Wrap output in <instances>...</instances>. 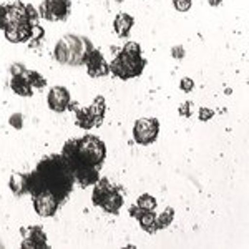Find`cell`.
<instances>
[{
	"mask_svg": "<svg viewBox=\"0 0 249 249\" xmlns=\"http://www.w3.org/2000/svg\"><path fill=\"white\" fill-rule=\"evenodd\" d=\"M96 206H100L103 211L107 213H111V214H116L123 206V195H122V190L118 186H113L110 191L96 203Z\"/></svg>",
	"mask_w": 249,
	"mask_h": 249,
	"instance_id": "cell-13",
	"label": "cell"
},
{
	"mask_svg": "<svg viewBox=\"0 0 249 249\" xmlns=\"http://www.w3.org/2000/svg\"><path fill=\"white\" fill-rule=\"evenodd\" d=\"M12 90L20 96H32L34 93V87H32L29 80V70H25L22 65L12 67Z\"/></svg>",
	"mask_w": 249,
	"mask_h": 249,
	"instance_id": "cell-9",
	"label": "cell"
},
{
	"mask_svg": "<svg viewBox=\"0 0 249 249\" xmlns=\"http://www.w3.org/2000/svg\"><path fill=\"white\" fill-rule=\"evenodd\" d=\"M136 206L142 208L144 211H155L156 208V199L150 195H142L136 201Z\"/></svg>",
	"mask_w": 249,
	"mask_h": 249,
	"instance_id": "cell-19",
	"label": "cell"
},
{
	"mask_svg": "<svg viewBox=\"0 0 249 249\" xmlns=\"http://www.w3.org/2000/svg\"><path fill=\"white\" fill-rule=\"evenodd\" d=\"M133 23H135V20L131 15H128V14H118V17L115 18V23H113V27H115V32L118 34V37H128V34H130V30H131V27H133Z\"/></svg>",
	"mask_w": 249,
	"mask_h": 249,
	"instance_id": "cell-17",
	"label": "cell"
},
{
	"mask_svg": "<svg viewBox=\"0 0 249 249\" xmlns=\"http://www.w3.org/2000/svg\"><path fill=\"white\" fill-rule=\"evenodd\" d=\"M22 248H48L47 236L42 228H30V234L22 241Z\"/></svg>",
	"mask_w": 249,
	"mask_h": 249,
	"instance_id": "cell-15",
	"label": "cell"
},
{
	"mask_svg": "<svg viewBox=\"0 0 249 249\" xmlns=\"http://www.w3.org/2000/svg\"><path fill=\"white\" fill-rule=\"evenodd\" d=\"M47 102L52 111H55V113H63V111H67L68 107H70L71 98L65 87H55L48 91Z\"/></svg>",
	"mask_w": 249,
	"mask_h": 249,
	"instance_id": "cell-11",
	"label": "cell"
},
{
	"mask_svg": "<svg viewBox=\"0 0 249 249\" xmlns=\"http://www.w3.org/2000/svg\"><path fill=\"white\" fill-rule=\"evenodd\" d=\"M37 12L32 5L15 2L12 5H0V29L12 43L29 42L35 32L42 30L37 25Z\"/></svg>",
	"mask_w": 249,
	"mask_h": 249,
	"instance_id": "cell-3",
	"label": "cell"
},
{
	"mask_svg": "<svg viewBox=\"0 0 249 249\" xmlns=\"http://www.w3.org/2000/svg\"><path fill=\"white\" fill-rule=\"evenodd\" d=\"M210 3H211V5H219L221 0H210Z\"/></svg>",
	"mask_w": 249,
	"mask_h": 249,
	"instance_id": "cell-27",
	"label": "cell"
},
{
	"mask_svg": "<svg viewBox=\"0 0 249 249\" xmlns=\"http://www.w3.org/2000/svg\"><path fill=\"white\" fill-rule=\"evenodd\" d=\"M173 218H175V210H173V208H168V210H164L161 214L156 218V228H158V230L168 228L171 224Z\"/></svg>",
	"mask_w": 249,
	"mask_h": 249,
	"instance_id": "cell-18",
	"label": "cell"
},
{
	"mask_svg": "<svg viewBox=\"0 0 249 249\" xmlns=\"http://www.w3.org/2000/svg\"><path fill=\"white\" fill-rule=\"evenodd\" d=\"M179 115L181 116H190L191 115V103L184 102L181 107H179Z\"/></svg>",
	"mask_w": 249,
	"mask_h": 249,
	"instance_id": "cell-25",
	"label": "cell"
},
{
	"mask_svg": "<svg viewBox=\"0 0 249 249\" xmlns=\"http://www.w3.org/2000/svg\"><path fill=\"white\" fill-rule=\"evenodd\" d=\"M70 0H43L40 5V15L48 22H62L70 15Z\"/></svg>",
	"mask_w": 249,
	"mask_h": 249,
	"instance_id": "cell-7",
	"label": "cell"
},
{
	"mask_svg": "<svg viewBox=\"0 0 249 249\" xmlns=\"http://www.w3.org/2000/svg\"><path fill=\"white\" fill-rule=\"evenodd\" d=\"M173 5L179 12H188L191 9V0H173Z\"/></svg>",
	"mask_w": 249,
	"mask_h": 249,
	"instance_id": "cell-21",
	"label": "cell"
},
{
	"mask_svg": "<svg viewBox=\"0 0 249 249\" xmlns=\"http://www.w3.org/2000/svg\"><path fill=\"white\" fill-rule=\"evenodd\" d=\"M62 156L67 160L68 166L83 188L91 186L98 181L100 166L105 161L107 148L105 143L93 135L83 138L70 140L62 150Z\"/></svg>",
	"mask_w": 249,
	"mask_h": 249,
	"instance_id": "cell-1",
	"label": "cell"
},
{
	"mask_svg": "<svg viewBox=\"0 0 249 249\" xmlns=\"http://www.w3.org/2000/svg\"><path fill=\"white\" fill-rule=\"evenodd\" d=\"M68 108H73L75 110V122L80 128H85V130H90L93 126H98L102 124L103 122V115H105V110H107V103H105V98L103 96H96L91 103L90 108H77L73 103H70Z\"/></svg>",
	"mask_w": 249,
	"mask_h": 249,
	"instance_id": "cell-6",
	"label": "cell"
},
{
	"mask_svg": "<svg viewBox=\"0 0 249 249\" xmlns=\"http://www.w3.org/2000/svg\"><path fill=\"white\" fill-rule=\"evenodd\" d=\"M85 65H87V71L90 77H105V75L110 73L108 62L103 58L102 52L96 50V48H91V50L88 52V55L85 58Z\"/></svg>",
	"mask_w": 249,
	"mask_h": 249,
	"instance_id": "cell-10",
	"label": "cell"
},
{
	"mask_svg": "<svg viewBox=\"0 0 249 249\" xmlns=\"http://www.w3.org/2000/svg\"><path fill=\"white\" fill-rule=\"evenodd\" d=\"M130 214L133 216V218H136V221L140 223V226H142L146 232L153 234V232L158 231V228H156V216L153 211H144L135 204V206L130 208Z\"/></svg>",
	"mask_w": 249,
	"mask_h": 249,
	"instance_id": "cell-14",
	"label": "cell"
},
{
	"mask_svg": "<svg viewBox=\"0 0 249 249\" xmlns=\"http://www.w3.org/2000/svg\"><path fill=\"white\" fill-rule=\"evenodd\" d=\"M108 67L116 78L130 80L140 77L146 67V60L142 57V47L136 42H128L123 50L108 63Z\"/></svg>",
	"mask_w": 249,
	"mask_h": 249,
	"instance_id": "cell-4",
	"label": "cell"
},
{
	"mask_svg": "<svg viewBox=\"0 0 249 249\" xmlns=\"http://www.w3.org/2000/svg\"><path fill=\"white\" fill-rule=\"evenodd\" d=\"M32 198H34V208H35V211H37V214L43 216V218L53 216L58 208L62 206V204H60L52 195H48V193H38V195L32 196Z\"/></svg>",
	"mask_w": 249,
	"mask_h": 249,
	"instance_id": "cell-12",
	"label": "cell"
},
{
	"mask_svg": "<svg viewBox=\"0 0 249 249\" xmlns=\"http://www.w3.org/2000/svg\"><path fill=\"white\" fill-rule=\"evenodd\" d=\"M93 48L88 38L65 35L55 47V58L63 65H83L88 52Z\"/></svg>",
	"mask_w": 249,
	"mask_h": 249,
	"instance_id": "cell-5",
	"label": "cell"
},
{
	"mask_svg": "<svg viewBox=\"0 0 249 249\" xmlns=\"http://www.w3.org/2000/svg\"><path fill=\"white\" fill-rule=\"evenodd\" d=\"M171 55L175 58H178V60H181V58H184V48L183 47H173V50H171Z\"/></svg>",
	"mask_w": 249,
	"mask_h": 249,
	"instance_id": "cell-26",
	"label": "cell"
},
{
	"mask_svg": "<svg viewBox=\"0 0 249 249\" xmlns=\"http://www.w3.org/2000/svg\"><path fill=\"white\" fill-rule=\"evenodd\" d=\"M29 80H30V83H32V87H34V88H43L47 85V80L43 78L40 73H37V71L29 70Z\"/></svg>",
	"mask_w": 249,
	"mask_h": 249,
	"instance_id": "cell-20",
	"label": "cell"
},
{
	"mask_svg": "<svg viewBox=\"0 0 249 249\" xmlns=\"http://www.w3.org/2000/svg\"><path fill=\"white\" fill-rule=\"evenodd\" d=\"M160 123L155 118H142L135 123L133 136L138 144H150L158 138Z\"/></svg>",
	"mask_w": 249,
	"mask_h": 249,
	"instance_id": "cell-8",
	"label": "cell"
},
{
	"mask_svg": "<svg viewBox=\"0 0 249 249\" xmlns=\"http://www.w3.org/2000/svg\"><path fill=\"white\" fill-rule=\"evenodd\" d=\"M213 116H214V111L210 110V108H201V110H199V120H201V122H208Z\"/></svg>",
	"mask_w": 249,
	"mask_h": 249,
	"instance_id": "cell-24",
	"label": "cell"
},
{
	"mask_svg": "<svg viewBox=\"0 0 249 249\" xmlns=\"http://www.w3.org/2000/svg\"><path fill=\"white\" fill-rule=\"evenodd\" d=\"M29 176V190L32 196L38 193H48L63 204L70 196L75 184V176L62 155H50L43 158Z\"/></svg>",
	"mask_w": 249,
	"mask_h": 249,
	"instance_id": "cell-2",
	"label": "cell"
},
{
	"mask_svg": "<svg viewBox=\"0 0 249 249\" xmlns=\"http://www.w3.org/2000/svg\"><path fill=\"white\" fill-rule=\"evenodd\" d=\"M9 123H10L12 126H14V128H17V130H20V128H22V124H23L22 115H20V113H15V115H12L10 118H9Z\"/></svg>",
	"mask_w": 249,
	"mask_h": 249,
	"instance_id": "cell-23",
	"label": "cell"
},
{
	"mask_svg": "<svg viewBox=\"0 0 249 249\" xmlns=\"http://www.w3.org/2000/svg\"><path fill=\"white\" fill-rule=\"evenodd\" d=\"M179 88H181L184 93H190V91H193V88H195V82H193L191 78L184 77L181 82H179Z\"/></svg>",
	"mask_w": 249,
	"mask_h": 249,
	"instance_id": "cell-22",
	"label": "cell"
},
{
	"mask_svg": "<svg viewBox=\"0 0 249 249\" xmlns=\"http://www.w3.org/2000/svg\"><path fill=\"white\" fill-rule=\"evenodd\" d=\"M9 186L14 195H17V196L27 195V190H29V176L22 175V173H14V175L10 176Z\"/></svg>",
	"mask_w": 249,
	"mask_h": 249,
	"instance_id": "cell-16",
	"label": "cell"
}]
</instances>
